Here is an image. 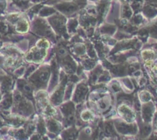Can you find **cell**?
<instances>
[{"instance_id":"22","label":"cell","mask_w":157,"mask_h":140,"mask_svg":"<svg viewBox=\"0 0 157 140\" xmlns=\"http://www.w3.org/2000/svg\"><path fill=\"white\" fill-rule=\"evenodd\" d=\"M142 55L144 56V58L146 59H150L151 58H153V56L154 55L153 52L150 50H145L144 52H142Z\"/></svg>"},{"instance_id":"6","label":"cell","mask_w":157,"mask_h":140,"mask_svg":"<svg viewBox=\"0 0 157 140\" xmlns=\"http://www.w3.org/2000/svg\"><path fill=\"white\" fill-rule=\"evenodd\" d=\"M118 113L125 121L133 122L135 119V113L127 105H121L118 107Z\"/></svg>"},{"instance_id":"27","label":"cell","mask_w":157,"mask_h":140,"mask_svg":"<svg viewBox=\"0 0 157 140\" xmlns=\"http://www.w3.org/2000/svg\"><path fill=\"white\" fill-rule=\"evenodd\" d=\"M0 37H1V35H0Z\"/></svg>"},{"instance_id":"23","label":"cell","mask_w":157,"mask_h":140,"mask_svg":"<svg viewBox=\"0 0 157 140\" xmlns=\"http://www.w3.org/2000/svg\"><path fill=\"white\" fill-rule=\"evenodd\" d=\"M25 72V67L21 66V67L18 68V69H15L14 73H15V75H17V76H21V75H23V74H24Z\"/></svg>"},{"instance_id":"20","label":"cell","mask_w":157,"mask_h":140,"mask_svg":"<svg viewBox=\"0 0 157 140\" xmlns=\"http://www.w3.org/2000/svg\"><path fill=\"white\" fill-rule=\"evenodd\" d=\"M9 30V26L7 23L3 20H0V33L6 34L8 33Z\"/></svg>"},{"instance_id":"11","label":"cell","mask_w":157,"mask_h":140,"mask_svg":"<svg viewBox=\"0 0 157 140\" xmlns=\"http://www.w3.org/2000/svg\"><path fill=\"white\" fill-rule=\"evenodd\" d=\"M6 120L8 125H10L13 127H19L21 125L24 124L25 122L24 117L19 116V115H10V116L7 117Z\"/></svg>"},{"instance_id":"26","label":"cell","mask_w":157,"mask_h":140,"mask_svg":"<svg viewBox=\"0 0 157 140\" xmlns=\"http://www.w3.org/2000/svg\"><path fill=\"white\" fill-rule=\"evenodd\" d=\"M2 99V92H1V90H0V101H1Z\"/></svg>"},{"instance_id":"14","label":"cell","mask_w":157,"mask_h":140,"mask_svg":"<svg viewBox=\"0 0 157 140\" xmlns=\"http://www.w3.org/2000/svg\"><path fill=\"white\" fill-rule=\"evenodd\" d=\"M55 12H56V9H55V7L43 6L42 7H41V9H40L39 12H38V14H39V15L41 17H45L53 15Z\"/></svg>"},{"instance_id":"25","label":"cell","mask_w":157,"mask_h":140,"mask_svg":"<svg viewBox=\"0 0 157 140\" xmlns=\"http://www.w3.org/2000/svg\"><path fill=\"white\" fill-rule=\"evenodd\" d=\"M2 42L0 41V49L2 48Z\"/></svg>"},{"instance_id":"7","label":"cell","mask_w":157,"mask_h":140,"mask_svg":"<svg viewBox=\"0 0 157 140\" xmlns=\"http://www.w3.org/2000/svg\"><path fill=\"white\" fill-rule=\"evenodd\" d=\"M87 91H88V88H87V85L84 84V82L80 83L76 88V90H75V95L73 97V101L76 103L82 102L85 98Z\"/></svg>"},{"instance_id":"1","label":"cell","mask_w":157,"mask_h":140,"mask_svg":"<svg viewBox=\"0 0 157 140\" xmlns=\"http://www.w3.org/2000/svg\"><path fill=\"white\" fill-rule=\"evenodd\" d=\"M30 75L31 76L29 77V81L34 87L41 89H45L48 85L51 68L48 66H44Z\"/></svg>"},{"instance_id":"17","label":"cell","mask_w":157,"mask_h":140,"mask_svg":"<svg viewBox=\"0 0 157 140\" xmlns=\"http://www.w3.org/2000/svg\"><path fill=\"white\" fill-rule=\"evenodd\" d=\"M78 25V21L76 18H71V19H69L67 25H66L67 30H68L69 32H75Z\"/></svg>"},{"instance_id":"2","label":"cell","mask_w":157,"mask_h":140,"mask_svg":"<svg viewBox=\"0 0 157 140\" xmlns=\"http://www.w3.org/2000/svg\"><path fill=\"white\" fill-rule=\"evenodd\" d=\"M48 22L57 33L64 35L66 37V34H67V27H66L67 18L63 14L58 13V12L54 14L53 15H52L48 18Z\"/></svg>"},{"instance_id":"16","label":"cell","mask_w":157,"mask_h":140,"mask_svg":"<svg viewBox=\"0 0 157 140\" xmlns=\"http://www.w3.org/2000/svg\"><path fill=\"white\" fill-rule=\"evenodd\" d=\"M73 51L78 55H82L86 52V46L82 43H76L73 46Z\"/></svg>"},{"instance_id":"28","label":"cell","mask_w":157,"mask_h":140,"mask_svg":"<svg viewBox=\"0 0 157 140\" xmlns=\"http://www.w3.org/2000/svg\"><path fill=\"white\" fill-rule=\"evenodd\" d=\"M67 1H69V0H67Z\"/></svg>"},{"instance_id":"18","label":"cell","mask_w":157,"mask_h":140,"mask_svg":"<svg viewBox=\"0 0 157 140\" xmlns=\"http://www.w3.org/2000/svg\"><path fill=\"white\" fill-rule=\"evenodd\" d=\"M116 26H111V25H105L101 27V32L102 33L108 34V35H113L116 31Z\"/></svg>"},{"instance_id":"24","label":"cell","mask_w":157,"mask_h":140,"mask_svg":"<svg viewBox=\"0 0 157 140\" xmlns=\"http://www.w3.org/2000/svg\"><path fill=\"white\" fill-rule=\"evenodd\" d=\"M7 7V2L6 0H0V12H2L6 10Z\"/></svg>"},{"instance_id":"8","label":"cell","mask_w":157,"mask_h":140,"mask_svg":"<svg viewBox=\"0 0 157 140\" xmlns=\"http://www.w3.org/2000/svg\"><path fill=\"white\" fill-rule=\"evenodd\" d=\"M3 95H4L3 98H2L0 101V109L2 111H7L12 107V103H13V97L10 91Z\"/></svg>"},{"instance_id":"19","label":"cell","mask_w":157,"mask_h":140,"mask_svg":"<svg viewBox=\"0 0 157 140\" xmlns=\"http://www.w3.org/2000/svg\"><path fill=\"white\" fill-rule=\"evenodd\" d=\"M96 62L92 58H85L84 61L82 62V65L84 68L87 70H90V69H93L95 66H96Z\"/></svg>"},{"instance_id":"9","label":"cell","mask_w":157,"mask_h":140,"mask_svg":"<svg viewBox=\"0 0 157 140\" xmlns=\"http://www.w3.org/2000/svg\"><path fill=\"white\" fill-rule=\"evenodd\" d=\"M12 85V78L8 75L0 77V90L2 94L9 92Z\"/></svg>"},{"instance_id":"10","label":"cell","mask_w":157,"mask_h":140,"mask_svg":"<svg viewBox=\"0 0 157 140\" xmlns=\"http://www.w3.org/2000/svg\"><path fill=\"white\" fill-rule=\"evenodd\" d=\"M46 126H47L49 132L58 134V132H61V126H61L60 122H58V120H56L55 118H50L47 120V122H46Z\"/></svg>"},{"instance_id":"15","label":"cell","mask_w":157,"mask_h":140,"mask_svg":"<svg viewBox=\"0 0 157 140\" xmlns=\"http://www.w3.org/2000/svg\"><path fill=\"white\" fill-rule=\"evenodd\" d=\"M94 113L89 109H85L81 113V119L82 122H90L94 120Z\"/></svg>"},{"instance_id":"4","label":"cell","mask_w":157,"mask_h":140,"mask_svg":"<svg viewBox=\"0 0 157 140\" xmlns=\"http://www.w3.org/2000/svg\"><path fill=\"white\" fill-rule=\"evenodd\" d=\"M46 55H47L46 49H43V48H40L37 46V47L32 48L30 51L27 53V55H25V58L29 62L39 64L43 61Z\"/></svg>"},{"instance_id":"12","label":"cell","mask_w":157,"mask_h":140,"mask_svg":"<svg viewBox=\"0 0 157 140\" xmlns=\"http://www.w3.org/2000/svg\"><path fill=\"white\" fill-rule=\"evenodd\" d=\"M15 31L19 33H25L27 32L29 30V23L28 20L25 18H23L22 16L18 20L16 23H15Z\"/></svg>"},{"instance_id":"3","label":"cell","mask_w":157,"mask_h":140,"mask_svg":"<svg viewBox=\"0 0 157 140\" xmlns=\"http://www.w3.org/2000/svg\"><path fill=\"white\" fill-rule=\"evenodd\" d=\"M34 31L35 33L42 36H46L50 38L51 39L55 40V35L53 32L51 30L50 26L48 24L47 21L41 18H38L34 21Z\"/></svg>"},{"instance_id":"13","label":"cell","mask_w":157,"mask_h":140,"mask_svg":"<svg viewBox=\"0 0 157 140\" xmlns=\"http://www.w3.org/2000/svg\"><path fill=\"white\" fill-rule=\"evenodd\" d=\"M132 15V11L131 8H130V5L127 2H124L122 4L121 9V17L124 19L130 18Z\"/></svg>"},{"instance_id":"21","label":"cell","mask_w":157,"mask_h":140,"mask_svg":"<svg viewBox=\"0 0 157 140\" xmlns=\"http://www.w3.org/2000/svg\"><path fill=\"white\" fill-rule=\"evenodd\" d=\"M110 87H111V89H113L115 92L121 91V86L117 81H113V82L110 85Z\"/></svg>"},{"instance_id":"5","label":"cell","mask_w":157,"mask_h":140,"mask_svg":"<svg viewBox=\"0 0 157 140\" xmlns=\"http://www.w3.org/2000/svg\"><path fill=\"white\" fill-rule=\"evenodd\" d=\"M61 111L64 115L67 124H71L75 120V107L73 102H68L61 106Z\"/></svg>"}]
</instances>
